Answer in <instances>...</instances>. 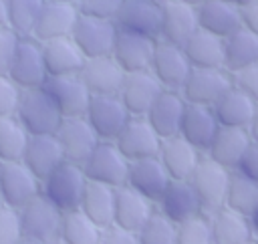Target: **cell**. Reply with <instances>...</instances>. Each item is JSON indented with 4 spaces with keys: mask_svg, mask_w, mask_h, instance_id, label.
<instances>
[{
    "mask_svg": "<svg viewBox=\"0 0 258 244\" xmlns=\"http://www.w3.org/2000/svg\"><path fill=\"white\" fill-rule=\"evenodd\" d=\"M87 175L83 171V165L73 161H62L54 171H50L40 181V194L54 204L62 214L79 210L85 188H87Z\"/></svg>",
    "mask_w": 258,
    "mask_h": 244,
    "instance_id": "6da1fadb",
    "label": "cell"
},
{
    "mask_svg": "<svg viewBox=\"0 0 258 244\" xmlns=\"http://www.w3.org/2000/svg\"><path fill=\"white\" fill-rule=\"evenodd\" d=\"M14 117L20 121V125L26 129L28 135L56 133L60 121L64 119L58 107L54 105V101L48 97V93L42 87L22 91Z\"/></svg>",
    "mask_w": 258,
    "mask_h": 244,
    "instance_id": "7a4b0ae2",
    "label": "cell"
},
{
    "mask_svg": "<svg viewBox=\"0 0 258 244\" xmlns=\"http://www.w3.org/2000/svg\"><path fill=\"white\" fill-rule=\"evenodd\" d=\"M230 175H232L230 169L216 163L208 155H204L202 161L198 163L196 171L189 177V184H191V188H194V192L202 204V212L206 216L224 208Z\"/></svg>",
    "mask_w": 258,
    "mask_h": 244,
    "instance_id": "3957f363",
    "label": "cell"
},
{
    "mask_svg": "<svg viewBox=\"0 0 258 244\" xmlns=\"http://www.w3.org/2000/svg\"><path fill=\"white\" fill-rule=\"evenodd\" d=\"M83 171L89 181H97L117 190L127 184L129 161L113 141H99L83 163Z\"/></svg>",
    "mask_w": 258,
    "mask_h": 244,
    "instance_id": "277c9868",
    "label": "cell"
},
{
    "mask_svg": "<svg viewBox=\"0 0 258 244\" xmlns=\"http://www.w3.org/2000/svg\"><path fill=\"white\" fill-rule=\"evenodd\" d=\"M232 87L234 75L226 69H191L179 93L185 103L214 107Z\"/></svg>",
    "mask_w": 258,
    "mask_h": 244,
    "instance_id": "5b68a950",
    "label": "cell"
},
{
    "mask_svg": "<svg viewBox=\"0 0 258 244\" xmlns=\"http://www.w3.org/2000/svg\"><path fill=\"white\" fill-rule=\"evenodd\" d=\"M99 141H115L131 119L119 95H93L83 115Z\"/></svg>",
    "mask_w": 258,
    "mask_h": 244,
    "instance_id": "8992f818",
    "label": "cell"
},
{
    "mask_svg": "<svg viewBox=\"0 0 258 244\" xmlns=\"http://www.w3.org/2000/svg\"><path fill=\"white\" fill-rule=\"evenodd\" d=\"M18 216H20V226L24 236L42 240L44 244L58 242L62 212L54 204H50L42 194H38L26 206H22L18 210Z\"/></svg>",
    "mask_w": 258,
    "mask_h": 244,
    "instance_id": "52a82bcc",
    "label": "cell"
},
{
    "mask_svg": "<svg viewBox=\"0 0 258 244\" xmlns=\"http://www.w3.org/2000/svg\"><path fill=\"white\" fill-rule=\"evenodd\" d=\"M149 71L163 89L181 91L183 83L191 73V65L183 52V46L171 44L165 40H155Z\"/></svg>",
    "mask_w": 258,
    "mask_h": 244,
    "instance_id": "ba28073f",
    "label": "cell"
},
{
    "mask_svg": "<svg viewBox=\"0 0 258 244\" xmlns=\"http://www.w3.org/2000/svg\"><path fill=\"white\" fill-rule=\"evenodd\" d=\"M38 194L40 179L20 159L0 161V196L6 208L20 210Z\"/></svg>",
    "mask_w": 258,
    "mask_h": 244,
    "instance_id": "9c48e42d",
    "label": "cell"
},
{
    "mask_svg": "<svg viewBox=\"0 0 258 244\" xmlns=\"http://www.w3.org/2000/svg\"><path fill=\"white\" fill-rule=\"evenodd\" d=\"M6 75L22 91L42 87L48 77L42 58V44L32 36H22Z\"/></svg>",
    "mask_w": 258,
    "mask_h": 244,
    "instance_id": "30bf717a",
    "label": "cell"
},
{
    "mask_svg": "<svg viewBox=\"0 0 258 244\" xmlns=\"http://www.w3.org/2000/svg\"><path fill=\"white\" fill-rule=\"evenodd\" d=\"M71 38L81 48L85 58L105 56L111 54L115 38H117V24L113 20L93 18V16H79Z\"/></svg>",
    "mask_w": 258,
    "mask_h": 244,
    "instance_id": "8fae6325",
    "label": "cell"
},
{
    "mask_svg": "<svg viewBox=\"0 0 258 244\" xmlns=\"http://www.w3.org/2000/svg\"><path fill=\"white\" fill-rule=\"evenodd\" d=\"M42 89L48 93V97L54 101L62 117H83L91 93L87 85L83 83L81 75H62V77H46Z\"/></svg>",
    "mask_w": 258,
    "mask_h": 244,
    "instance_id": "7c38bea8",
    "label": "cell"
},
{
    "mask_svg": "<svg viewBox=\"0 0 258 244\" xmlns=\"http://www.w3.org/2000/svg\"><path fill=\"white\" fill-rule=\"evenodd\" d=\"M119 30L135 32L157 40L161 32V2L153 0H123L115 20Z\"/></svg>",
    "mask_w": 258,
    "mask_h": 244,
    "instance_id": "4fadbf2b",
    "label": "cell"
},
{
    "mask_svg": "<svg viewBox=\"0 0 258 244\" xmlns=\"http://www.w3.org/2000/svg\"><path fill=\"white\" fill-rule=\"evenodd\" d=\"M113 143L131 163L145 157H157L161 147V137L153 131V127L147 123L145 117H131Z\"/></svg>",
    "mask_w": 258,
    "mask_h": 244,
    "instance_id": "5bb4252c",
    "label": "cell"
},
{
    "mask_svg": "<svg viewBox=\"0 0 258 244\" xmlns=\"http://www.w3.org/2000/svg\"><path fill=\"white\" fill-rule=\"evenodd\" d=\"M54 137L64 153V161H73L79 165L87 161V157L99 143V137L95 135L85 117H64Z\"/></svg>",
    "mask_w": 258,
    "mask_h": 244,
    "instance_id": "9a60e30c",
    "label": "cell"
},
{
    "mask_svg": "<svg viewBox=\"0 0 258 244\" xmlns=\"http://www.w3.org/2000/svg\"><path fill=\"white\" fill-rule=\"evenodd\" d=\"M79 16H81V12H79L77 4L46 0L36 18V24H34L30 36L36 38L38 42L71 36Z\"/></svg>",
    "mask_w": 258,
    "mask_h": 244,
    "instance_id": "2e32d148",
    "label": "cell"
},
{
    "mask_svg": "<svg viewBox=\"0 0 258 244\" xmlns=\"http://www.w3.org/2000/svg\"><path fill=\"white\" fill-rule=\"evenodd\" d=\"M163 87L159 81L151 75V71H135V73H125L119 99L129 111L131 117H145L153 101L159 97Z\"/></svg>",
    "mask_w": 258,
    "mask_h": 244,
    "instance_id": "e0dca14e",
    "label": "cell"
},
{
    "mask_svg": "<svg viewBox=\"0 0 258 244\" xmlns=\"http://www.w3.org/2000/svg\"><path fill=\"white\" fill-rule=\"evenodd\" d=\"M155 210L175 226L204 214L189 179H171L165 192L161 194L159 202L155 204Z\"/></svg>",
    "mask_w": 258,
    "mask_h": 244,
    "instance_id": "ac0fdd59",
    "label": "cell"
},
{
    "mask_svg": "<svg viewBox=\"0 0 258 244\" xmlns=\"http://www.w3.org/2000/svg\"><path fill=\"white\" fill-rule=\"evenodd\" d=\"M171 177L165 171L163 163L159 157H145L129 163V173H127V184L131 190L147 198L151 204H157L165 188L169 186Z\"/></svg>",
    "mask_w": 258,
    "mask_h": 244,
    "instance_id": "d6986e66",
    "label": "cell"
},
{
    "mask_svg": "<svg viewBox=\"0 0 258 244\" xmlns=\"http://www.w3.org/2000/svg\"><path fill=\"white\" fill-rule=\"evenodd\" d=\"M198 28L196 6L183 4L179 0H161V32L157 40L183 46Z\"/></svg>",
    "mask_w": 258,
    "mask_h": 244,
    "instance_id": "ffe728a7",
    "label": "cell"
},
{
    "mask_svg": "<svg viewBox=\"0 0 258 244\" xmlns=\"http://www.w3.org/2000/svg\"><path fill=\"white\" fill-rule=\"evenodd\" d=\"M185 105L187 103L179 91L163 89L159 93V97L153 101V105L149 107V111L145 113V119L161 139L175 137V135H179Z\"/></svg>",
    "mask_w": 258,
    "mask_h": 244,
    "instance_id": "44dd1931",
    "label": "cell"
},
{
    "mask_svg": "<svg viewBox=\"0 0 258 244\" xmlns=\"http://www.w3.org/2000/svg\"><path fill=\"white\" fill-rule=\"evenodd\" d=\"M153 48H155V40L153 38H147V36L117 28V38H115L111 56L117 60V65L125 73L149 71Z\"/></svg>",
    "mask_w": 258,
    "mask_h": 244,
    "instance_id": "7402d4cb",
    "label": "cell"
},
{
    "mask_svg": "<svg viewBox=\"0 0 258 244\" xmlns=\"http://www.w3.org/2000/svg\"><path fill=\"white\" fill-rule=\"evenodd\" d=\"M79 75L91 95H119L125 79V71L117 65L111 54L85 58V65Z\"/></svg>",
    "mask_w": 258,
    "mask_h": 244,
    "instance_id": "603a6c76",
    "label": "cell"
},
{
    "mask_svg": "<svg viewBox=\"0 0 258 244\" xmlns=\"http://www.w3.org/2000/svg\"><path fill=\"white\" fill-rule=\"evenodd\" d=\"M157 157L171 179H189L198 163L202 161L204 153L198 147H194L189 141H185L181 135H175L161 139Z\"/></svg>",
    "mask_w": 258,
    "mask_h": 244,
    "instance_id": "cb8c5ba5",
    "label": "cell"
},
{
    "mask_svg": "<svg viewBox=\"0 0 258 244\" xmlns=\"http://www.w3.org/2000/svg\"><path fill=\"white\" fill-rule=\"evenodd\" d=\"M20 161L42 181L50 171H54L64 161V153H62L54 133L28 135V141H26Z\"/></svg>",
    "mask_w": 258,
    "mask_h": 244,
    "instance_id": "d4e9b609",
    "label": "cell"
},
{
    "mask_svg": "<svg viewBox=\"0 0 258 244\" xmlns=\"http://www.w3.org/2000/svg\"><path fill=\"white\" fill-rule=\"evenodd\" d=\"M155 214V204L147 198L131 190L129 186H121L115 190V214L113 224L131 232H139L147 220Z\"/></svg>",
    "mask_w": 258,
    "mask_h": 244,
    "instance_id": "484cf974",
    "label": "cell"
},
{
    "mask_svg": "<svg viewBox=\"0 0 258 244\" xmlns=\"http://www.w3.org/2000/svg\"><path fill=\"white\" fill-rule=\"evenodd\" d=\"M252 143L248 129H240V127H222L216 131L210 147L206 149L204 155H208L210 159H214L216 163L224 165L226 169L234 171L240 163V159L244 157L248 145Z\"/></svg>",
    "mask_w": 258,
    "mask_h": 244,
    "instance_id": "4316f807",
    "label": "cell"
},
{
    "mask_svg": "<svg viewBox=\"0 0 258 244\" xmlns=\"http://www.w3.org/2000/svg\"><path fill=\"white\" fill-rule=\"evenodd\" d=\"M218 129H220V123H218L212 107L191 105V103L185 105L179 135L185 141H189L194 147H198L202 153H206V149L210 147Z\"/></svg>",
    "mask_w": 258,
    "mask_h": 244,
    "instance_id": "83f0119b",
    "label": "cell"
},
{
    "mask_svg": "<svg viewBox=\"0 0 258 244\" xmlns=\"http://www.w3.org/2000/svg\"><path fill=\"white\" fill-rule=\"evenodd\" d=\"M42 44V58L48 77H62V75H79L85 65V54L75 44L71 36L54 38L40 42Z\"/></svg>",
    "mask_w": 258,
    "mask_h": 244,
    "instance_id": "f1b7e54d",
    "label": "cell"
},
{
    "mask_svg": "<svg viewBox=\"0 0 258 244\" xmlns=\"http://www.w3.org/2000/svg\"><path fill=\"white\" fill-rule=\"evenodd\" d=\"M196 10H198V26L220 38L230 36L242 26L240 8L226 4L222 0H206Z\"/></svg>",
    "mask_w": 258,
    "mask_h": 244,
    "instance_id": "f546056e",
    "label": "cell"
},
{
    "mask_svg": "<svg viewBox=\"0 0 258 244\" xmlns=\"http://www.w3.org/2000/svg\"><path fill=\"white\" fill-rule=\"evenodd\" d=\"M256 107H258V103L234 85L212 109H214L216 119L222 127L248 129L250 123H252V117L256 113Z\"/></svg>",
    "mask_w": 258,
    "mask_h": 244,
    "instance_id": "4dcf8cb0",
    "label": "cell"
},
{
    "mask_svg": "<svg viewBox=\"0 0 258 244\" xmlns=\"http://www.w3.org/2000/svg\"><path fill=\"white\" fill-rule=\"evenodd\" d=\"M191 69H224V38L198 28L183 44Z\"/></svg>",
    "mask_w": 258,
    "mask_h": 244,
    "instance_id": "1f68e13d",
    "label": "cell"
},
{
    "mask_svg": "<svg viewBox=\"0 0 258 244\" xmlns=\"http://www.w3.org/2000/svg\"><path fill=\"white\" fill-rule=\"evenodd\" d=\"M258 63V36L244 26L224 38V69L232 75Z\"/></svg>",
    "mask_w": 258,
    "mask_h": 244,
    "instance_id": "d6a6232c",
    "label": "cell"
},
{
    "mask_svg": "<svg viewBox=\"0 0 258 244\" xmlns=\"http://www.w3.org/2000/svg\"><path fill=\"white\" fill-rule=\"evenodd\" d=\"M208 218L212 228V244H244L254 238L250 220L226 206L216 210Z\"/></svg>",
    "mask_w": 258,
    "mask_h": 244,
    "instance_id": "836d02e7",
    "label": "cell"
},
{
    "mask_svg": "<svg viewBox=\"0 0 258 244\" xmlns=\"http://www.w3.org/2000/svg\"><path fill=\"white\" fill-rule=\"evenodd\" d=\"M79 210L89 220H93L99 228L111 226L113 214H115V188H109L97 181H87Z\"/></svg>",
    "mask_w": 258,
    "mask_h": 244,
    "instance_id": "e575fe53",
    "label": "cell"
},
{
    "mask_svg": "<svg viewBox=\"0 0 258 244\" xmlns=\"http://www.w3.org/2000/svg\"><path fill=\"white\" fill-rule=\"evenodd\" d=\"M101 232L93 220H89L81 210L64 212L58 232V244H101Z\"/></svg>",
    "mask_w": 258,
    "mask_h": 244,
    "instance_id": "d590c367",
    "label": "cell"
},
{
    "mask_svg": "<svg viewBox=\"0 0 258 244\" xmlns=\"http://www.w3.org/2000/svg\"><path fill=\"white\" fill-rule=\"evenodd\" d=\"M224 206L242 214V216H246V218H250V214L258 206V184L234 169L232 175H230Z\"/></svg>",
    "mask_w": 258,
    "mask_h": 244,
    "instance_id": "8d00e7d4",
    "label": "cell"
},
{
    "mask_svg": "<svg viewBox=\"0 0 258 244\" xmlns=\"http://www.w3.org/2000/svg\"><path fill=\"white\" fill-rule=\"evenodd\" d=\"M26 141L28 133L16 117H0V161L22 159Z\"/></svg>",
    "mask_w": 258,
    "mask_h": 244,
    "instance_id": "74e56055",
    "label": "cell"
},
{
    "mask_svg": "<svg viewBox=\"0 0 258 244\" xmlns=\"http://www.w3.org/2000/svg\"><path fill=\"white\" fill-rule=\"evenodd\" d=\"M46 0H6L8 26L18 36H30Z\"/></svg>",
    "mask_w": 258,
    "mask_h": 244,
    "instance_id": "f35d334b",
    "label": "cell"
},
{
    "mask_svg": "<svg viewBox=\"0 0 258 244\" xmlns=\"http://www.w3.org/2000/svg\"><path fill=\"white\" fill-rule=\"evenodd\" d=\"M175 232L177 226L155 210L147 224L137 232V238L139 244H175Z\"/></svg>",
    "mask_w": 258,
    "mask_h": 244,
    "instance_id": "ab89813d",
    "label": "cell"
},
{
    "mask_svg": "<svg viewBox=\"0 0 258 244\" xmlns=\"http://www.w3.org/2000/svg\"><path fill=\"white\" fill-rule=\"evenodd\" d=\"M175 244H212L210 218L206 214H200L177 224Z\"/></svg>",
    "mask_w": 258,
    "mask_h": 244,
    "instance_id": "60d3db41",
    "label": "cell"
},
{
    "mask_svg": "<svg viewBox=\"0 0 258 244\" xmlns=\"http://www.w3.org/2000/svg\"><path fill=\"white\" fill-rule=\"evenodd\" d=\"M123 0H79L77 8L83 16L103 18V20H115Z\"/></svg>",
    "mask_w": 258,
    "mask_h": 244,
    "instance_id": "b9f144b4",
    "label": "cell"
},
{
    "mask_svg": "<svg viewBox=\"0 0 258 244\" xmlns=\"http://www.w3.org/2000/svg\"><path fill=\"white\" fill-rule=\"evenodd\" d=\"M20 95H22V89L8 75H0V117L16 115Z\"/></svg>",
    "mask_w": 258,
    "mask_h": 244,
    "instance_id": "7bdbcfd3",
    "label": "cell"
},
{
    "mask_svg": "<svg viewBox=\"0 0 258 244\" xmlns=\"http://www.w3.org/2000/svg\"><path fill=\"white\" fill-rule=\"evenodd\" d=\"M22 226H20V216L18 210L0 208V244H18L22 238Z\"/></svg>",
    "mask_w": 258,
    "mask_h": 244,
    "instance_id": "ee69618b",
    "label": "cell"
},
{
    "mask_svg": "<svg viewBox=\"0 0 258 244\" xmlns=\"http://www.w3.org/2000/svg\"><path fill=\"white\" fill-rule=\"evenodd\" d=\"M20 38L22 36H18L10 26H0V75L8 73Z\"/></svg>",
    "mask_w": 258,
    "mask_h": 244,
    "instance_id": "f6af8a7d",
    "label": "cell"
},
{
    "mask_svg": "<svg viewBox=\"0 0 258 244\" xmlns=\"http://www.w3.org/2000/svg\"><path fill=\"white\" fill-rule=\"evenodd\" d=\"M234 85L238 89H242L246 95H250L256 103H258V63L236 73L234 75Z\"/></svg>",
    "mask_w": 258,
    "mask_h": 244,
    "instance_id": "bcb514c9",
    "label": "cell"
},
{
    "mask_svg": "<svg viewBox=\"0 0 258 244\" xmlns=\"http://www.w3.org/2000/svg\"><path fill=\"white\" fill-rule=\"evenodd\" d=\"M101 244H139V238H137V232H131L121 226L111 224V226L103 228Z\"/></svg>",
    "mask_w": 258,
    "mask_h": 244,
    "instance_id": "7dc6e473",
    "label": "cell"
},
{
    "mask_svg": "<svg viewBox=\"0 0 258 244\" xmlns=\"http://www.w3.org/2000/svg\"><path fill=\"white\" fill-rule=\"evenodd\" d=\"M236 171L244 173L246 177H250L252 181H256V184H258V143H254V141H252V143L248 145V149H246L244 157L240 159V163H238Z\"/></svg>",
    "mask_w": 258,
    "mask_h": 244,
    "instance_id": "c3c4849f",
    "label": "cell"
},
{
    "mask_svg": "<svg viewBox=\"0 0 258 244\" xmlns=\"http://www.w3.org/2000/svg\"><path fill=\"white\" fill-rule=\"evenodd\" d=\"M240 14H242V26L258 36V0L252 2L250 6L242 8Z\"/></svg>",
    "mask_w": 258,
    "mask_h": 244,
    "instance_id": "681fc988",
    "label": "cell"
},
{
    "mask_svg": "<svg viewBox=\"0 0 258 244\" xmlns=\"http://www.w3.org/2000/svg\"><path fill=\"white\" fill-rule=\"evenodd\" d=\"M248 133H250V139H252L254 143H258V107H256V113H254L252 123H250V127H248Z\"/></svg>",
    "mask_w": 258,
    "mask_h": 244,
    "instance_id": "f907efd6",
    "label": "cell"
},
{
    "mask_svg": "<svg viewBox=\"0 0 258 244\" xmlns=\"http://www.w3.org/2000/svg\"><path fill=\"white\" fill-rule=\"evenodd\" d=\"M248 220H250V228H252V236H254V238L258 240V206L254 208V212L250 214V218H248Z\"/></svg>",
    "mask_w": 258,
    "mask_h": 244,
    "instance_id": "816d5d0a",
    "label": "cell"
},
{
    "mask_svg": "<svg viewBox=\"0 0 258 244\" xmlns=\"http://www.w3.org/2000/svg\"><path fill=\"white\" fill-rule=\"evenodd\" d=\"M222 2H226V4H232V6H236V8H246V6H250L252 2H256V0H222Z\"/></svg>",
    "mask_w": 258,
    "mask_h": 244,
    "instance_id": "f5cc1de1",
    "label": "cell"
},
{
    "mask_svg": "<svg viewBox=\"0 0 258 244\" xmlns=\"http://www.w3.org/2000/svg\"><path fill=\"white\" fill-rule=\"evenodd\" d=\"M0 26H8V14H6V0H0Z\"/></svg>",
    "mask_w": 258,
    "mask_h": 244,
    "instance_id": "db71d44e",
    "label": "cell"
},
{
    "mask_svg": "<svg viewBox=\"0 0 258 244\" xmlns=\"http://www.w3.org/2000/svg\"><path fill=\"white\" fill-rule=\"evenodd\" d=\"M18 244H44L42 240H36V238H30V236H22L18 240Z\"/></svg>",
    "mask_w": 258,
    "mask_h": 244,
    "instance_id": "11a10c76",
    "label": "cell"
},
{
    "mask_svg": "<svg viewBox=\"0 0 258 244\" xmlns=\"http://www.w3.org/2000/svg\"><path fill=\"white\" fill-rule=\"evenodd\" d=\"M179 2H183V4H189V6H196V8H198V6H200V4H204L206 0H179Z\"/></svg>",
    "mask_w": 258,
    "mask_h": 244,
    "instance_id": "9f6ffc18",
    "label": "cell"
},
{
    "mask_svg": "<svg viewBox=\"0 0 258 244\" xmlns=\"http://www.w3.org/2000/svg\"><path fill=\"white\" fill-rule=\"evenodd\" d=\"M54 2H71V4H77L79 0H54Z\"/></svg>",
    "mask_w": 258,
    "mask_h": 244,
    "instance_id": "6f0895ef",
    "label": "cell"
},
{
    "mask_svg": "<svg viewBox=\"0 0 258 244\" xmlns=\"http://www.w3.org/2000/svg\"><path fill=\"white\" fill-rule=\"evenodd\" d=\"M244 244H258V240H256V238H252V240H248V242H244Z\"/></svg>",
    "mask_w": 258,
    "mask_h": 244,
    "instance_id": "680465c9",
    "label": "cell"
},
{
    "mask_svg": "<svg viewBox=\"0 0 258 244\" xmlns=\"http://www.w3.org/2000/svg\"><path fill=\"white\" fill-rule=\"evenodd\" d=\"M2 206H4V204H2V196H0V208H2Z\"/></svg>",
    "mask_w": 258,
    "mask_h": 244,
    "instance_id": "91938a15",
    "label": "cell"
},
{
    "mask_svg": "<svg viewBox=\"0 0 258 244\" xmlns=\"http://www.w3.org/2000/svg\"><path fill=\"white\" fill-rule=\"evenodd\" d=\"M153 2H161V0H153Z\"/></svg>",
    "mask_w": 258,
    "mask_h": 244,
    "instance_id": "94428289",
    "label": "cell"
},
{
    "mask_svg": "<svg viewBox=\"0 0 258 244\" xmlns=\"http://www.w3.org/2000/svg\"><path fill=\"white\" fill-rule=\"evenodd\" d=\"M56 244H58V242H56Z\"/></svg>",
    "mask_w": 258,
    "mask_h": 244,
    "instance_id": "6125c7cd",
    "label": "cell"
}]
</instances>
